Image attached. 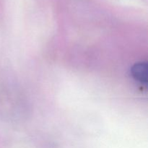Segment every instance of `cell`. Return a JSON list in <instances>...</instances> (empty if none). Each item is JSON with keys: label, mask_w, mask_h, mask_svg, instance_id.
Wrapping results in <instances>:
<instances>
[{"label": "cell", "mask_w": 148, "mask_h": 148, "mask_svg": "<svg viewBox=\"0 0 148 148\" xmlns=\"http://www.w3.org/2000/svg\"><path fill=\"white\" fill-rule=\"evenodd\" d=\"M132 74L134 79L142 84L147 82V65L145 62L135 64L132 68Z\"/></svg>", "instance_id": "1"}]
</instances>
